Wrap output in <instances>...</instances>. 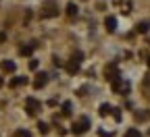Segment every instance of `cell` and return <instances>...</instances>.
<instances>
[{
	"instance_id": "e0dca14e",
	"label": "cell",
	"mask_w": 150,
	"mask_h": 137,
	"mask_svg": "<svg viewBox=\"0 0 150 137\" xmlns=\"http://www.w3.org/2000/svg\"><path fill=\"white\" fill-rule=\"evenodd\" d=\"M38 129H40V133H48V125L46 123H38Z\"/></svg>"
},
{
	"instance_id": "44dd1931",
	"label": "cell",
	"mask_w": 150,
	"mask_h": 137,
	"mask_svg": "<svg viewBox=\"0 0 150 137\" xmlns=\"http://www.w3.org/2000/svg\"><path fill=\"white\" fill-rule=\"evenodd\" d=\"M112 110H115V112H112V114H115V119L121 121V112H119V108H112Z\"/></svg>"
},
{
	"instance_id": "9a60e30c",
	"label": "cell",
	"mask_w": 150,
	"mask_h": 137,
	"mask_svg": "<svg viewBox=\"0 0 150 137\" xmlns=\"http://www.w3.org/2000/svg\"><path fill=\"white\" fill-rule=\"evenodd\" d=\"M63 114H65V116L71 114V102H65V104H63Z\"/></svg>"
},
{
	"instance_id": "d6986e66",
	"label": "cell",
	"mask_w": 150,
	"mask_h": 137,
	"mask_svg": "<svg viewBox=\"0 0 150 137\" xmlns=\"http://www.w3.org/2000/svg\"><path fill=\"white\" fill-rule=\"evenodd\" d=\"M15 135H17V137H29V133H27V131H17Z\"/></svg>"
},
{
	"instance_id": "7402d4cb",
	"label": "cell",
	"mask_w": 150,
	"mask_h": 137,
	"mask_svg": "<svg viewBox=\"0 0 150 137\" xmlns=\"http://www.w3.org/2000/svg\"><path fill=\"white\" fill-rule=\"evenodd\" d=\"M0 87H2V79H0Z\"/></svg>"
},
{
	"instance_id": "2e32d148",
	"label": "cell",
	"mask_w": 150,
	"mask_h": 137,
	"mask_svg": "<svg viewBox=\"0 0 150 137\" xmlns=\"http://www.w3.org/2000/svg\"><path fill=\"white\" fill-rule=\"evenodd\" d=\"M81 58H83V54H81V52H75V54H73V58H71V60H75V63H77V65H79V63H81Z\"/></svg>"
},
{
	"instance_id": "603a6c76",
	"label": "cell",
	"mask_w": 150,
	"mask_h": 137,
	"mask_svg": "<svg viewBox=\"0 0 150 137\" xmlns=\"http://www.w3.org/2000/svg\"><path fill=\"white\" fill-rule=\"evenodd\" d=\"M148 67H150V58H148Z\"/></svg>"
},
{
	"instance_id": "8992f818",
	"label": "cell",
	"mask_w": 150,
	"mask_h": 137,
	"mask_svg": "<svg viewBox=\"0 0 150 137\" xmlns=\"http://www.w3.org/2000/svg\"><path fill=\"white\" fill-rule=\"evenodd\" d=\"M104 25H106L108 31H115V29H117V19H115V17H106V19H104Z\"/></svg>"
},
{
	"instance_id": "ffe728a7",
	"label": "cell",
	"mask_w": 150,
	"mask_h": 137,
	"mask_svg": "<svg viewBox=\"0 0 150 137\" xmlns=\"http://www.w3.org/2000/svg\"><path fill=\"white\" fill-rule=\"evenodd\" d=\"M29 69L35 71V69H38V60H29Z\"/></svg>"
},
{
	"instance_id": "9c48e42d",
	"label": "cell",
	"mask_w": 150,
	"mask_h": 137,
	"mask_svg": "<svg viewBox=\"0 0 150 137\" xmlns=\"http://www.w3.org/2000/svg\"><path fill=\"white\" fill-rule=\"evenodd\" d=\"M27 83V77H15L11 79V87H19V85H25Z\"/></svg>"
},
{
	"instance_id": "ac0fdd59",
	"label": "cell",
	"mask_w": 150,
	"mask_h": 137,
	"mask_svg": "<svg viewBox=\"0 0 150 137\" xmlns=\"http://www.w3.org/2000/svg\"><path fill=\"white\" fill-rule=\"evenodd\" d=\"M146 116H148V112H138V114H136V119H138V121H144Z\"/></svg>"
},
{
	"instance_id": "7a4b0ae2",
	"label": "cell",
	"mask_w": 150,
	"mask_h": 137,
	"mask_svg": "<svg viewBox=\"0 0 150 137\" xmlns=\"http://www.w3.org/2000/svg\"><path fill=\"white\" fill-rule=\"evenodd\" d=\"M110 83H112V89H115V91H121V93H127V91H129V83H127V81H123L121 77L112 79Z\"/></svg>"
},
{
	"instance_id": "5b68a950",
	"label": "cell",
	"mask_w": 150,
	"mask_h": 137,
	"mask_svg": "<svg viewBox=\"0 0 150 137\" xmlns=\"http://www.w3.org/2000/svg\"><path fill=\"white\" fill-rule=\"evenodd\" d=\"M46 81H48V75H46V73H38V75H35V81H33V87H35V89H42V87L46 85Z\"/></svg>"
},
{
	"instance_id": "52a82bcc",
	"label": "cell",
	"mask_w": 150,
	"mask_h": 137,
	"mask_svg": "<svg viewBox=\"0 0 150 137\" xmlns=\"http://www.w3.org/2000/svg\"><path fill=\"white\" fill-rule=\"evenodd\" d=\"M15 69H17V65H15L13 60H2V71H4V73H13Z\"/></svg>"
},
{
	"instance_id": "6da1fadb",
	"label": "cell",
	"mask_w": 150,
	"mask_h": 137,
	"mask_svg": "<svg viewBox=\"0 0 150 137\" xmlns=\"http://www.w3.org/2000/svg\"><path fill=\"white\" fill-rule=\"evenodd\" d=\"M25 110H27V114H29V116L38 114V112H40V102H38L35 98H27V102H25Z\"/></svg>"
},
{
	"instance_id": "5bb4252c",
	"label": "cell",
	"mask_w": 150,
	"mask_h": 137,
	"mask_svg": "<svg viewBox=\"0 0 150 137\" xmlns=\"http://www.w3.org/2000/svg\"><path fill=\"white\" fill-rule=\"evenodd\" d=\"M125 137H142V133H140L138 129H129V131L125 133Z\"/></svg>"
},
{
	"instance_id": "3957f363",
	"label": "cell",
	"mask_w": 150,
	"mask_h": 137,
	"mask_svg": "<svg viewBox=\"0 0 150 137\" xmlns=\"http://www.w3.org/2000/svg\"><path fill=\"white\" fill-rule=\"evenodd\" d=\"M88 129H90V121L86 119V116H83L79 123H75V125H73V133H75V135H81V133H86Z\"/></svg>"
},
{
	"instance_id": "ba28073f",
	"label": "cell",
	"mask_w": 150,
	"mask_h": 137,
	"mask_svg": "<svg viewBox=\"0 0 150 137\" xmlns=\"http://www.w3.org/2000/svg\"><path fill=\"white\" fill-rule=\"evenodd\" d=\"M65 69H67V73H71V75H75V73H77V71H79V65H77V63H75V60H69Z\"/></svg>"
},
{
	"instance_id": "8fae6325",
	"label": "cell",
	"mask_w": 150,
	"mask_h": 137,
	"mask_svg": "<svg viewBox=\"0 0 150 137\" xmlns=\"http://www.w3.org/2000/svg\"><path fill=\"white\" fill-rule=\"evenodd\" d=\"M150 29V23L148 21H142V23H138V33H146Z\"/></svg>"
},
{
	"instance_id": "4fadbf2b",
	"label": "cell",
	"mask_w": 150,
	"mask_h": 137,
	"mask_svg": "<svg viewBox=\"0 0 150 137\" xmlns=\"http://www.w3.org/2000/svg\"><path fill=\"white\" fill-rule=\"evenodd\" d=\"M110 110H112V108H110V106H108V104H102V106H100V110H98V112H100V116H106V114H108V112H110Z\"/></svg>"
},
{
	"instance_id": "30bf717a",
	"label": "cell",
	"mask_w": 150,
	"mask_h": 137,
	"mask_svg": "<svg viewBox=\"0 0 150 137\" xmlns=\"http://www.w3.org/2000/svg\"><path fill=\"white\" fill-rule=\"evenodd\" d=\"M33 48H35V44H29V46H23L21 50H19V52H21L23 56H29L31 52H33Z\"/></svg>"
},
{
	"instance_id": "7c38bea8",
	"label": "cell",
	"mask_w": 150,
	"mask_h": 137,
	"mask_svg": "<svg viewBox=\"0 0 150 137\" xmlns=\"http://www.w3.org/2000/svg\"><path fill=\"white\" fill-rule=\"evenodd\" d=\"M67 15H69V17H75V15H77V6H75L73 2L67 4Z\"/></svg>"
},
{
	"instance_id": "277c9868",
	"label": "cell",
	"mask_w": 150,
	"mask_h": 137,
	"mask_svg": "<svg viewBox=\"0 0 150 137\" xmlns=\"http://www.w3.org/2000/svg\"><path fill=\"white\" fill-rule=\"evenodd\" d=\"M42 15L44 17H56V15H59V6H56V2H46Z\"/></svg>"
}]
</instances>
